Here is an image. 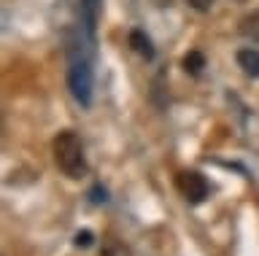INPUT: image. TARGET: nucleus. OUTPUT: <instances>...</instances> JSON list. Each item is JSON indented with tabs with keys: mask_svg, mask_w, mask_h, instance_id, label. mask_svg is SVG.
Listing matches in <instances>:
<instances>
[{
	"mask_svg": "<svg viewBox=\"0 0 259 256\" xmlns=\"http://www.w3.org/2000/svg\"><path fill=\"white\" fill-rule=\"evenodd\" d=\"M54 151V162L57 167L68 175V178H84L87 175V154H84V143L73 130H62L52 143Z\"/></svg>",
	"mask_w": 259,
	"mask_h": 256,
	"instance_id": "obj_1",
	"label": "nucleus"
},
{
	"mask_svg": "<svg viewBox=\"0 0 259 256\" xmlns=\"http://www.w3.org/2000/svg\"><path fill=\"white\" fill-rule=\"evenodd\" d=\"M68 86H70V94L84 108L92 106V68H89L87 57H73L68 70Z\"/></svg>",
	"mask_w": 259,
	"mask_h": 256,
	"instance_id": "obj_2",
	"label": "nucleus"
},
{
	"mask_svg": "<svg viewBox=\"0 0 259 256\" xmlns=\"http://www.w3.org/2000/svg\"><path fill=\"white\" fill-rule=\"evenodd\" d=\"M178 191H181L192 205H197V202H202V199L208 197L210 186H208V181H205V175H202V173L186 170V173L178 175Z\"/></svg>",
	"mask_w": 259,
	"mask_h": 256,
	"instance_id": "obj_3",
	"label": "nucleus"
},
{
	"mask_svg": "<svg viewBox=\"0 0 259 256\" xmlns=\"http://www.w3.org/2000/svg\"><path fill=\"white\" fill-rule=\"evenodd\" d=\"M238 65L248 78H259V52L256 49H240L238 52Z\"/></svg>",
	"mask_w": 259,
	"mask_h": 256,
	"instance_id": "obj_4",
	"label": "nucleus"
},
{
	"mask_svg": "<svg viewBox=\"0 0 259 256\" xmlns=\"http://www.w3.org/2000/svg\"><path fill=\"white\" fill-rule=\"evenodd\" d=\"M130 46L141 54L143 60H154V46H151V38L143 33V30H133L130 33Z\"/></svg>",
	"mask_w": 259,
	"mask_h": 256,
	"instance_id": "obj_5",
	"label": "nucleus"
},
{
	"mask_svg": "<svg viewBox=\"0 0 259 256\" xmlns=\"http://www.w3.org/2000/svg\"><path fill=\"white\" fill-rule=\"evenodd\" d=\"M240 35L248 38L251 43H259V9L240 19Z\"/></svg>",
	"mask_w": 259,
	"mask_h": 256,
	"instance_id": "obj_6",
	"label": "nucleus"
},
{
	"mask_svg": "<svg viewBox=\"0 0 259 256\" xmlns=\"http://www.w3.org/2000/svg\"><path fill=\"white\" fill-rule=\"evenodd\" d=\"M100 256H133V251L121 243V240L116 237H108L103 240V248H100Z\"/></svg>",
	"mask_w": 259,
	"mask_h": 256,
	"instance_id": "obj_7",
	"label": "nucleus"
},
{
	"mask_svg": "<svg viewBox=\"0 0 259 256\" xmlns=\"http://www.w3.org/2000/svg\"><path fill=\"white\" fill-rule=\"evenodd\" d=\"M202 68H205V54H202V52H189L184 57V70H186V73L200 76Z\"/></svg>",
	"mask_w": 259,
	"mask_h": 256,
	"instance_id": "obj_8",
	"label": "nucleus"
},
{
	"mask_svg": "<svg viewBox=\"0 0 259 256\" xmlns=\"http://www.w3.org/2000/svg\"><path fill=\"white\" fill-rule=\"evenodd\" d=\"M95 243V235L89 229H81V232H76V237H73V245L76 248H89Z\"/></svg>",
	"mask_w": 259,
	"mask_h": 256,
	"instance_id": "obj_9",
	"label": "nucleus"
},
{
	"mask_svg": "<svg viewBox=\"0 0 259 256\" xmlns=\"http://www.w3.org/2000/svg\"><path fill=\"white\" fill-rule=\"evenodd\" d=\"M89 199H92L95 205H103V202H108V191L97 183V186H92V191H89Z\"/></svg>",
	"mask_w": 259,
	"mask_h": 256,
	"instance_id": "obj_10",
	"label": "nucleus"
},
{
	"mask_svg": "<svg viewBox=\"0 0 259 256\" xmlns=\"http://www.w3.org/2000/svg\"><path fill=\"white\" fill-rule=\"evenodd\" d=\"M186 3H189L192 9H197V11H208L210 6H213V0H186Z\"/></svg>",
	"mask_w": 259,
	"mask_h": 256,
	"instance_id": "obj_11",
	"label": "nucleus"
}]
</instances>
